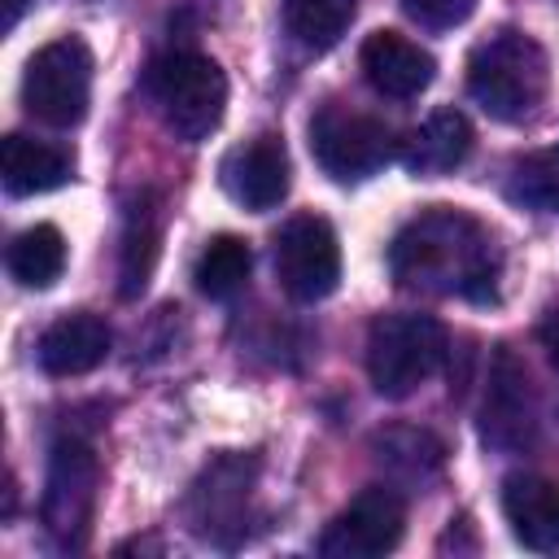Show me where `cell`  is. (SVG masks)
Listing matches in <instances>:
<instances>
[{"instance_id":"obj_1","label":"cell","mask_w":559,"mask_h":559,"mask_svg":"<svg viewBox=\"0 0 559 559\" xmlns=\"http://www.w3.org/2000/svg\"><path fill=\"white\" fill-rule=\"evenodd\" d=\"M389 271L402 288L489 301L498 284V249L472 214L432 205L393 236Z\"/></svg>"},{"instance_id":"obj_2","label":"cell","mask_w":559,"mask_h":559,"mask_svg":"<svg viewBox=\"0 0 559 559\" xmlns=\"http://www.w3.org/2000/svg\"><path fill=\"white\" fill-rule=\"evenodd\" d=\"M546 87H550L546 48L524 31L502 26L489 39H480L467 57V92L498 122L528 118L546 100Z\"/></svg>"},{"instance_id":"obj_3","label":"cell","mask_w":559,"mask_h":559,"mask_svg":"<svg viewBox=\"0 0 559 559\" xmlns=\"http://www.w3.org/2000/svg\"><path fill=\"white\" fill-rule=\"evenodd\" d=\"M148 96L183 144H201L223 122L227 74L201 52H170L148 66Z\"/></svg>"},{"instance_id":"obj_4","label":"cell","mask_w":559,"mask_h":559,"mask_svg":"<svg viewBox=\"0 0 559 559\" xmlns=\"http://www.w3.org/2000/svg\"><path fill=\"white\" fill-rule=\"evenodd\" d=\"M445 328L432 314H384L367 332V376L380 397H411L445 362Z\"/></svg>"},{"instance_id":"obj_5","label":"cell","mask_w":559,"mask_h":559,"mask_svg":"<svg viewBox=\"0 0 559 559\" xmlns=\"http://www.w3.org/2000/svg\"><path fill=\"white\" fill-rule=\"evenodd\" d=\"M92 100V48L79 35H61L44 44L22 74V105L31 118L48 127L83 122Z\"/></svg>"},{"instance_id":"obj_6","label":"cell","mask_w":559,"mask_h":559,"mask_svg":"<svg viewBox=\"0 0 559 559\" xmlns=\"http://www.w3.org/2000/svg\"><path fill=\"white\" fill-rule=\"evenodd\" d=\"M310 153L323 166V175H332L336 183H354L376 175L393 157V135L371 114L323 105L310 118Z\"/></svg>"},{"instance_id":"obj_7","label":"cell","mask_w":559,"mask_h":559,"mask_svg":"<svg viewBox=\"0 0 559 559\" xmlns=\"http://www.w3.org/2000/svg\"><path fill=\"white\" fill-rule=\"evenodd\" d=\"M275 275L288 297L319 301L341 284V245L328 218L297 214L275 231Z\"/></svg>"},{"instance_id":"obj_8","label":"cell","mask_w":559,"mask_h":559,"mask_svg":"<svg viewBox=\"0 0 559 559\" xmlns=\"http://www.w3.org/2000/svg\"><path fill=\"white\" fill-rule=\"evenodd\" d=\"M96 485H100V463L92 445L83 441H61L48 463V485H44V528L61 546H83L96 511Z\"/></svg>"},{"instance_id":"obj_9","label":"cell","mask_w":559,"mask_h":559,"mask_svg":"<svg viewBox=\"0 0 559 559\" xmlns=\"http://www.w3.org/2000/svg\"><path fill=\"white\" fill-rule=\"evenodd\" d=\"M402 533H406L402 498L384 485H371L323 528L319 550L328 559H380L402 542Z\"/></svg>"},{"instance_id":"obj_10","label":"cell","mask_w":559,"mask_h":559,"mask_svg":"<svg viewBox=\"0 0 559 559\" xmlns=\"http://www.w3.org/2000/svg\"><path fill=\"white\" fill-rule=\"evenodd\" d=\"M288 148L275 135H253L223 162V188L245 210H275L288 197Z\"/></svg>"},{"instance_id":"obj_11","label":"cell","mask_w":559,"mask_h":559,"mask_svg":"<svg viewBox=\"0 0 559 559\" xmlns=\"http://www.w3.org/2000/svg\"><path fill=\"white\" fill-rule=\"evenodd\" d=\"M358 61H362L367 83H371L380 96H389V100H411V96H419V92L437 79L432 52L419 48L415 39L397 35V31H376V35H367Z\"/></svg>"},{"instance_id":"obj_12","label":"cell","mask_w":559,"mask_h":559,"mask_svg":"<svg viewBox=\"0 0 559 559\" xmlns=\"http://www.w3.org/2000/svg\"><path fill=\"white\" fill-rule=\"evenodd\" d=\"M485 441L493 445H528L537 432V411H533V393H528V376L524 367L498 349V362L489 371V393H485V419H480Z\"/></svg>"},{"instance_id":"obj_13","label":"cell","mask_w":559,"mask_h":559,"mask_svg":"<svg viewBox=\"0 0 559 559\" xmlns=\"http://www.w3.org/2000/svg\"><path fill=\"white\" fill-rule=\"evenodd\" d=\"M502 515L520 546L559 550V485L533 472H515L502 480Z\"/></svg>"},{"instance_id":"obj_14","label":"cell","mask_w":559,"mask_h":559,"mask_svg":"<svg viewBox=\"0 0 559 559\" xmlns=\"http://www.w3.org/2000/svg\"><path fill=\"white\" fill-rule=\"evenodd\" d=\"M109 345H114L109 323L100 314L74 310L48 323V332L39 336V367L48 376H83L109 358Z\"/></svg>"},{"instance_id":"obj_15","label":"cell","mask_w":559,"mask_h":559,"mask_svg":"<svg viewBox=\"0 0 559 559\" xmlns=\"http://www.w3.org/2000/svg\"><path fill=\"white\" fill-rule=\"evenodd\" d=\"M472 153V122L459 109H432L406 140H402V166L411 175H450Z\"/></svg>"},{"instance_id":"obj_16","label":"cell","mask_w":559,"mask_h":559,"mask_svg":"<svg viewBox=\"0 0 559 559\" xmlns=\"http://www.w3.org/2000/svg\"><path fill=\"white\" fill-rule=\"evenodd\" d=\"M245 502H249V467L240 459H223L205 472V480L192 489V520H197V533L210 537V542H227L223 528H245L240 515H245Z\"/></svg>"},{"instance_id":"obj_17","label":"cell","mask_w":559,"mask_h":559,"mask_svg":"<svg viewBox=\"0 0 559 559\" xmlns=\"http://www.w3.org/2000/svg\"><path fill=\"white\" fill-rule=\"evenodd\" d=\"M0 170H4V188L13 197H35V192H52L70 179L74 162L66 148L48 144V140H31V135H9L4 153H0Z\"/></svg>"},{"instance_id":"obj_18","label":"cell","mask_w":559,"mask_h":559,"mask_svg":"<svg viewBox=\"0 0 559 559\" xmlns=\"http://www.w3.org/2000/svg\"><path fill=\"white\" fill-rule=\"evenodd\" d=\"M4 266L22 288H52L61 280V271H66V236L52 223L26 227V231H17L9 240Z\"/></svg>"},{"instance_id":"obj_19","label":"cell","mask_w":559,"mask_h":559,"mask_svg":"<svg viewBox=\"0 0 559 559\" xmlns=\"http://www.w3.org/2000/svg\"><path fill=\"white\" fill-rule=\"evenodd\" d=\"M249 271H253L249 240L223 231V236L205 240V249H201V258H197V266H192V280H197V288H201L205 297L227 301V297H236V293L249 284Z\"/></svg>"},{"instance_id":"obj_20","label":"cell","mask_w":559,"mask_h":559,"mask_svg":"<svg viewBox=\"0 0 559 559\" xmlns=\"http://www.w3.org/2000/svg\"><path fill=\"white\" fill-rule=\"evenodd\" d=\"M358 13V0H284V26L288 35L310 48V52H323L332 48L349 22Z\"/></svg>"},{"instance_id":"obj_21","label":"cell","mask_w":559,"mask_h":559,"mask_svg":"<svg viewBox=\"0 0 559 559\" xmlns=\"http://www.w3.org/2000/svg\"><path fill=\"white\" fill-rule=\"evenodd\" d=\"M157 266V214L148 205H135L122 231V258H118V293L131 301L144 293L148 275Z\"/></svg>"},{"instance_id":"obj_22","label":"cell","mask_w":559,"mask_h":559,"mask_svg":"<svg viewBox=\"0 0 559 559\" xmlns=\"http://www.w3.org/2000/svg\"><path fill=\"white\" fill-rule=\"evenodd\" d=\"M376 450H380V459L389 467H397V472H406L415 480L432 476L445 463V445L424 428H389V432L376 437Z\"/></svg>"},{"instance_id":"obj_23","label":"cell","mask_w":559,"mask_h":559,"mask_svg":"<svg viewBox=\"0 0 559 559\" xmlns=\"http://www.w3.org/2000/svg\"><path fill=\"white\" fill-rule=\"evenodd\" d=\"M511 197L520 205L559 214V144L555 148H542V153H533L524 162H515V170H511Z\"/></svg>"},{"instance_id":"obj_24","label":"cell","mask_w":559,"mask_h":559,"mask_svg":"<svg viewBox=\"0 0 559 559\" xmlns=\"http://www.w3.org/2000/svg\"><path fill=\"white\" fill-rule=\"evenodd\" d=\"M402 9L428 31H450V26H463L472 17L476 0H402Z\"/></svg>"},{"instance_id":"obj_25","label":"cell","mask_w":559,"mask_h":559,"mask_svg":"<svg viewBox=\"0 0 559 559\" xmlns=\"http://www.w3.org/2000/svg\"><path fill=\"white\" fill-rule=\"evenodd\" d=\"M537 336H542V349L550 354V362L559 367V314H550V319L537 328Z\"/></svg>"},{"instance_id":"obj_26","label":"cell","mask_w":559,"mask_h":559,"mask_svg":"<svg viewBox=\"0 0 559 559\" xmlns=\"http://www.w3.org/2000/svg\"><path fill=\"white\" fill-rule=\"evenodd\" d=\"M17 13H22V0H9V13H4V26H13V22H17Z\"/></svg>"}]
</instances>
